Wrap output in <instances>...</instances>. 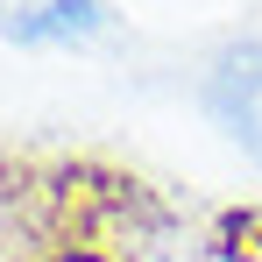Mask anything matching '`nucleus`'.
<instances>
[{
    "mask_svg": "<svg viewBox=\"0 0 262 262\" xmlns=\"http://www.w3.org/2000/svg\"><path fill=\"white\" fill-rule=\"evenodd\" d=\"M213 114L262 156V50H234L213 71Z\"/></svg>",
    "mask_w": 262,
    "mask_h": 262,
    "instance_id": "1",
    "label": "nucleus"
},
{
    "mask_svg": "<svg viewBox=\"0 0 262 262\" xmlns=\"http://www.w3.org/2000/svg\"><path fill=\"white\" fill-rule=\"evenodd\" d=\"M106 21V0H0V29L21 43H57V36H85Z\"/></svg>",
    "mask_w": 262,
    "mask_h": 262,
    "instance_id": "2",
    "label": "nucleus"
}]
</instances>
